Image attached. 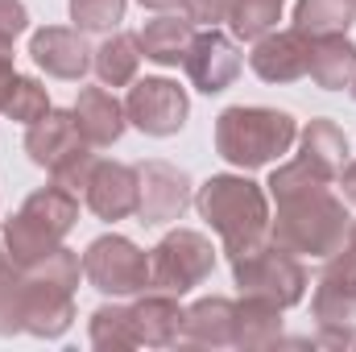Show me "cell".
<instances>
[{"label": "cell", "mask_w": 356, "mask_h": 352, "mask_svg": "<svg viewBox=\"0 0 356 352\" xmlns=\"http://www.w3.org/2000/svg\"><path fill=\"white\" fill-rule=\"evenodd\" d=\"M348 220H353L348 203L332 195V186H323V191H307L277 203V220L269 224V237L294 257H332L348 241V228H353Z\"/></svg>", "instance_id": "3"}, {"label": "cell", "mask_w": 356, "mask_h": 352, "mask_svg": "<svg viewBox=\"0 0 356 352\" xmlns=\"http://www.w3.org/2000/svg\"><path fill=\"white\" fill-rule=\"evenodd\" d=\"M191 38H195L191 21H186V17H170V13H162V17L145 21V29L137 33L141 54H145L149 63H158V67H178V63L186 58Z\"/></svg>", "instance_id": "22"}, {"label": "cell", "mask_w": 356, "mask_h": 352, "mask_svg": "<svg viewBox=\"0 0 356 352\" xmlns=\"http://www.w3.org/2000/svg\"><path fill=\"white\" fill-rule=\"evenodd\" d=\"M17 79V67H13V46H0V108H4V95Z\"/></svg>", "instance_id": "35"}, {"label": "cell", "mask_w": 356, "mask_h": 352, "mask_svg": "<svg viewBox=\"0 0 356 352\" xmlns=\"http://www.w3.org/2000/svg\"><path fill=\"white\" fill-rule=\"evenodd\" d=\"M216 269V249L203 232L195 228H175L149 249V290L182 298L186 290L203 286Z\"/></svg>", "instance_id": "7"}, {"label": "cell", "mask_w": 356, "mask_h": 352, "mask_svg": "<svg viewBox=\"0 0 356 352\" xmlns=\"http://www.w3.org/2000/svg\"><path fill=\"white\" fill-rule=\"evenodd\" d=\"M249 67L266 83H294L311 67V38L302 29H269L266 38H257Z\"/></svg>", "instance_id": "12"}, {"label": "cell", "mask_w": 356, "mask_h": 352, "mask_svg": "<svg viewBox=\"0 0 356 352\" xmlns=\"http://www.w3.org/2000/svg\"><path fill=\"white\" fill-rule=\"evenodd\" d=\"M88 207L99 220H129L137 216V199H141V182H137V166L124 162H95L88 182Z\"/></svg>", "instance_id": "15"}, {"label": "cell", "mask_w": 356, "mask_h": 352, "mask_svg": "<svg viewBox=\"0 0 356 352\" xmlns=\"http://www.w3.org/2000/svg\"><path fill=\"white\" fill-rule=\"evenodd\" d=\"M8 120H17V125H33V120H42L46 112H50V95L46 88L38 83V79H29V75H17L13 79V88L4 95V108H0Z\"/></svg>", "instance_id": "29"}, {"label": "cell", "mask_w": 356, "mask_h": 352, "mask_svg": "<svg viewBox=\"0 0 356 352\" xmlns=\"http://www.w3.org/2000/svg\"><path fill=\"white\" fill-rule=\"evenodd\" d=\"M353 4H356V0H353Z\"/></svg>", "instance_id": "41"}, {"label": "cell", "mask_w": 356, "mask_h": 352, "mask_svg": "<svg viewBox=\"0 0 356 352\" xmlns=\"http://www.w3.org/2000/svg\"><path fill=\"white\" fill-rule=\"evenodd\" d=\"M133 332H137V344H149V349H170L182 340V307H178L175 294H145L137 298L133 307Z\"/></svg>", "instance_id": "17"}, {"label": "cell", "mask_w": 356, "mask_h": 352, "mask_svg": "<svg viewBox=\"0 0 356 352\" xmlns=\"http://www.w3.org/2000/svg\"><path fill=\"white\" fill-rule=\"evenodd\" d=\"M182 340L203 349H228L236 340V303L232 298H199L182 315Z\"/></svg>", "instance_id": "18"}, {"label": "cell", "mask_w": 356, "mask_h": 352, "mask_svg": "<svg viewBox=\"0 0 356 352\" xmlns=\"http://www.w3.org/2000/svg\"><path fill=\"white\" fill-rule=\"evenodd\" d=\"M29 29V13L21 0H0V46H13V38H21Z\"/></svg>", "instance_id": "34"}, {"label": "cell", "mask_w": 356, "mask_h": 352, "mask_svg": "<svg viewBox=\"0 0 356 352\" xmlns=\"http://www.w3.org/2000/svg\"><path fill=\"white\" fill-rule=\"evenodd\" d=\"M294 141H298V125L282 108L236 104L216 116V154L236 170H261L282 154H290Z\"/></svg>", "instance_id": "2"}, {"label": "cell", "mask_w": 356, "mask_h": 352, "mask_svg": "<svg viewBox=\"0 0 356 352\" xmlns=\"http://www.w3.org/2000/svg\"><path fill=\"white\" fill-rule=\"evenodd\" d=\"M83 278L99 294L129 298L149 290V253L137 249L129 237H95L83 253Z\"/></svg>", "instance_id": "8"}, {"label": "cell", "mask_w": 356, "mask_h": 352, "mask_svg": "<svg viewBox=\"0 0 356 352\" xmlns=\"http://www.w3.org/2000/svg\"><path fill=\"white\" fill-rule=\"evenodd\" d=\"M137 182H141V199H137V216L141 224H170L182 220V211L195 203L191 178L170 162H141L137 166Z\"/></svg>", "instance_id": "11"}, {"label": "cell", "mask_w": 356, "mask_h": 352, "mask_svg": "<svg viewBox=\"0 0 356 352\" xmlns=\"http://www.w3.org/2000/svg\"><path fill=\"white\" fill-rule=\"evenodd\" d=\"M29 54L33 63L54 75V79H83L91 71V54L83 42V29H67V25H46L29 38Z\"/></svg>", "instance_id": "13"}, {"label": "cell", "mask_w": 356, "mask_h": 352, "mask_svg": "<svg viewBox=\"0 0 356 352\" xmlns=\"http://www.w3.org/2000/svg\"><path fill=\"white\" fill-rule=\"evenodd\" d=\"M91 344L104 352L116 349H137V332H133V311L129 307H99L91 315Z\"/></svg>", "instance_id": "27"}, {"label": "cell", "mask_w": 356, "mask_h": 352, "mask_svg": "<svg viewBox=\"0 0 356 352\" xmlns=\"http://www.w3.org/2000/svg\"><path fill=\"white\" fill-rule=\"evenodd\" d=\"M340 191H344V203L356 207V162H348V166L340 170Z\"/></svg>", "instance_id": "36"}, {"label": "cell", "mask_w": 356, "mask_h": 352, "mask_svg": "<svg viewBox=\"0 0 356 352\" xmlns=\"http://www.w3.org/2000/svg\"><path fill=\"white\" fill-rule=\"evenodd\" d=\"M282 340V307L257 298V294H241L236 303V349H269Z\"/></svg>", "instance_id": "23"}, {"label": "cell", "mask_w": 356, "mask_h": 352, "mask_svg": "<svg viewBox=\"0 0 356 352\" xmlns=\"http://www.w3.org/2000/svg\"><path fill=\"white\" fill-rule=\"evenodd\" d=\"M75 125H79V137L88 145H116L129 116H124V104L112 95L108 88H83L75 99Z\"/></svg>", "instance_id": "16"}, {"label": "cell", "mask_w": 356, "mask_h": 352, "mask_svg": "<svg viewBox=\"0 0 356 352\" xmlns=\"http://www.w3.org/2000/svg\"><path fill=\"white\" fill-rule=\"evenodd\" d=\"M91 67H95V75H99L104 88H129L137 79V67H141V42H137V33H112L91 54Z\"/></svg>", "instance_id": "24"}, {"label": "cell", "mask_w": 356, "mask_h": 352, "mask_svg": "<svg viewBox=\"0 0 356 352\" xmlns=\"http://www.w3.org/2000/svg\"><path fill=\"white\" fill-rule=\"evenodd\" d=\"M8 265H13V262H8V253H4V249H0V273H4V269H8Z\"/></svg>", "instance_id": "39"}, {"label": "cell", "mask_w": 356, "mask_h": 352, "mask_svg": "<svg viewBox=\"0 0 356 352\" xmlns=\"http://www.w3.org/2000/svg\"><path fill=\"white\" fill-rule=\"evenodd\" d=\"M25 332V273L8 265L0 273V336Z\"/></svg>", "instance_id": "30"}, {"label": "cell", "mask_w": 356, "mask_h": 352, "mask_svg": "<svg viewBox=\"0 0 356 352\" xmlns=\"http://www.w3.org/2000/svg\"><path fill=\"white\" fill-rule=\"evenodd\" d=\"M195 207L220 232V245H224L228 262L269 241V224H273L269 220V195L253 178L211 175L195 191Z\"/></svg>", "instance_id": "1"}, {"label": "cell", "mask_w": 356, "mask_h": 352, "mask_svg": "<svg viewBox=\"0 0 356 352\" xmlns=\"http://www.w3.org/2000/svg\"><path fill=\"white\" fill-rule=\"evenodd\" d=\"M75 220H79V195L75 191H67L58 182L33 191L21 203V211L13 220H4L8 262L17 265V269H29V265H38L42 257H50L63 245V237L75 228Z\"/></svg>", "instance_id": "4"}, {"label": "cell", "mask_w": 356, "mask_h": 352, "mask_svg": "<svg viewBox=\"0 0 356 352\" xmlns=\"http://www.w3.org/2000/svg\"><path fill=\"white\" fill-rule=\"evenodd\" d=\"M71 21L83 33H108L124 21V0H71Z\"/></svg>", "instance_id": "31"}, {"label": "cell", "mask_w": 356, "mask_h": 352, "mask_svg": "<svg viewBox=\"0 0 356 352\" xmlns=\"http://www.w3.org/2000/svg\"><path fill=\"white\" fill-rule=\"evenodd\" d=\"M298 158H307L315 170H323L336 182L340 170L348 166V137H344V129L336 120H311L298 133Z\"/></svg>", "instance_id": "21"}, {"label": "cell", "mask_w": 356, "mask_h": 352, "mask_svg": "<svg viewBox=\"0 0 356 352\" xmlns=\"http://www.w3.org/2000/svg\"><path fill=\"white\" fill-rule=\"evenodd\" d=\"M124 116H129V125H137L149 137H175L191 116V99L166 75L133 79V88L124 95Z\"/></svg>", "instance_id": "9"}, {"label": "cell", "mask_w": 356, "mask_h": 352, "mask_svg": "<svg viewBox=\"0 0 356 352\" xmlns=\"http://www.w3.org/2000/svg\"><path fill=\"white\" fill-rule=\"evenodd\" d=\"M75 145H83V137H79V125H75V112H63V108H50L42 120H33L29 125V133H25V154H29V162H38V166H54L63 154H71Z\"/></svg>", "instance_id": "19"}, {"label": "cell", "mask_w": 356, "mask_h": 352, "mask_svg": "<svg viewBox=\"0 0 356 352\" xmlns=\"http://www.w3.org/2000/svg\"><path fill=\"white\" fill-rule=\"evenodd\" d=\"M282 4L286 0H232L228 25H232V33L241 42H257V38H266L269 29H277Z\"/></svg>", "instance_id": "26"}, {"label": "cell", "mask_w": 356, "mask_h": 352, "mask_svg": "<svg viewBox=\"0 0 356 352\" xmlns=\"http://www.w3.org/2000/svg\"><path fill=\"white\" fill-rule=\"evenodd\" d=\"M356 21L353 0H298L294 4V29L307 38H327V33H348Z\"/></svg>", "instance_id": "25"}, {"label": "cell", "mask_w": 356, "mask_h": 352, "mask_svg": "<svg viewBox=\"0 0 356 352\" xmlns=\"http://www.w3.org/2000/svg\"><path fill=\"white\" fill-rule=\"evenodd\" d=\"M311 311H315L319 344H327V349L356 344V257L348 249L327 257L319 282H315Z\"/></svg>", "instance_id": "6"}, {"label": "cell", "mask_w": 356, "mask_h": 352, "mask_svg": "<svg viewBox=\"0 0 356 352\" xmlns=\"http://www.w3.org/2000/svg\"><path fill=\"white\" fill-rule=\"evenodd\" d=\"M75 323V290L25 273V332L38 340H58Z\"/></svg>", "instance_id": "14"}, {"label": "cell", "mask_w": 356, "mask_h": 352, "mask_svg": "<svg viewBox=\"0 0 356 352\" xmlns=\"http://www.w3.org/2000/svg\"><path fill=\"white\" fill-rule=\"evenodd\" d=\"M307 75L323 91L353 88L356 79V46L344 33H327V38H311V67Z\"/></svg>", "instance_id": "20"}, {"label": "cell", "mask_w": 356, "mask_h": 352, "mask_svg": "<svg viewBox=\"0 0 356 352\" xmlns=\"http://www.w3.org/2000/svg\"><path fill=\"white\" fill-rule=\"evenodd\" d=\"M353 95H356V79H353Z\"/></svg>", "instance_id": "40"}, {"label": "cell", "mask_w": 356, "mask_h": 352, "mask_svg": "<svg viewBox=\"0 0 356 352\" xmlns=\"http://www.w3.org/2000/svg\"><path fill=\"white\" fill-rule=\"evenodd\" d=\"M344 249H348V253H353V257H356V224H353V228H348V241H344Z\"/></svg>", "instance_id": "38"}, {"label": "cell", "mask_w": 356, "mask_h": 352, "mask_svg": "<svg viewBox=\"0 0 356 352\" xmlns=\"http://www.w3.org/2000/svg\"><path fill=\"white\" fill-rule=\"evenodd\" d=\"M228 13H232V0H182V17H186L191 25L216 29V25L228 21Z\"/></svg>", "instance_id": "33"}, {"label": "cell", "mask_w": 356, "mask_h": 352, "mask_svg": "<svg viewBox=\"0 0 356 352\" xmlns=\"http://www.w3.org/2000/svg\"><path fill=\"white\" fill-rule=\"evenodd\" d=\"M182 67H186V79L203 95H220L241 75V46H236V38H228L220 29H203L191 38Z\"/></svg>", "instance_id": "10"}, {"label": "cell", "mask_w": 356, "mask_h": 352, "mask_svg": "<svg viewBox=\"0 0 356 352\" xmlns=\"http://www.w3.org/2000/svg\"><path fill=\"white\" fill-rule=\"evenodd\" d=\"M145 8H154V13H166V8H175V4H182V0H141Z\"/></svg>", "instance_id": "37"}, {"label": "cell", "mask_w": 356, "mask_h": 352, "mask_svg": "<svg viewBox=\"0 0 356 352\" xmlns=\"http://www.w3.org/2000/svg\"><path fill=\"white\" fill-rule=\"evenodd\" d=\"M95 154H91V145L83 141V145H75L71 154H63L54 166H50V178L58 182V186H67V191H88V182H91V170H95Z\"/></svg>", "instance_id": "32"}, {"label": "cell", "mask_w": 356, "mask_h": 352, "mask_svg": "<svg viewBox=\"0 0 356 352\" xmlns=\"http://www.w3.org/2000/svg\"><path fill=\"white\" fill-rule=\"evenodd\" d=\"M232 278H236L241 294L269 298V303H277L282 311L294 307V303H302V294H307V286H311L302 262H298L290 249H282L273 237H269L266 245H257V249L232 257Z\"/></svg>", "instance_id": "5"}, {"label": "cell", "mask_w": 356, "mask_h": 352, "mask_svg": "<svg viewBox=\"0 0 356 352\" xmlns=\"http://www.w3.org/2000/svg\"><path fill=\"white\" fill-rule=\"evenodd\" d=\"M269 195H273V203H286V199H294V195H307V191H323V186H332V178L323 175V170H315L307 158H294V162H286V166H277L273 175H269Z\"/></svg>", "instance_id": "28"}]
</instances>
